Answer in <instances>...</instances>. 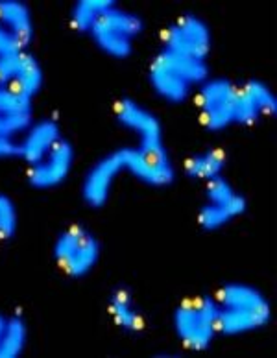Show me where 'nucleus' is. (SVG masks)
Here are the masks:
<instances>
[{"instance_id":"9","label":"nucleus","mask_w":277,"mask_h":358,"mask_svg":"<svg viewBox=\"0 0 277 358\" xmlns=\"http://www.w3.org/2000/svg\"><path fill=\"white\" fill-rule=\"evenodd\" d=\"M74 150L67 141H59L54 148L28 170V181L36 189H54L71 174Z\"/></svg>"},{"instance_id":"3","label":"nucleus","mask_w":277,"mask_h":358,"mask_svg":"<svg viewBox=\"0 0 277 358\" xmlns=\"http://www.w3.org/2000/svg\"><path fill=\"white\" fill-rule=\"evenodd\" d=\"M100 244L94 236L80 225H72L57 236L54 244V259L71 277L87 275L97 266Z\"/></svg>"},{"instance_id":"25","label":"nucleus","mask_w":277,"mask_h":358,"mask_svg":"<svg viewBox=\"0 0 277 358\" xmlns=\"http://www.w3.org/2000/svg\"><path fill=\"white\" fill-rule=\"evenodd\" d=\"M17 231V207L8 196L0 194V241H10Z\"/></svg>"},{"instance_id":"1","label":"nucleus","mask_w":277,"mask_h":358,"mask_svg":"<svg viewBox=\"0 0 277 358\" xmlns=\"http://www.w3.org/2000/svg\"><path fill=\"white\" fill-rule=\"evenodd\" d=\"M176 334L185 348L204 351L218 334V305L215 299L198 297L181 303L174 313Z\"/></svg>"},{"instance_id":"28","label":"nucleus","mask_w":277,"mask_h":358,"mask_svg":"<svg viewBox=\"0 0 277 358\" xmlns=\"http://www.w3.org/2000/svg\"><path fill=\"white\" fill-rule=\"evenodd\" d=\"M19 157V138L0 135V159Z\"/></svg>"},{"instance_id":"7","label":"nucleus","mask_w":277,"mask_h":358,"mask_svg":"<svg viewBox=\"0 0 277 358\" xmlns=\"http://www.w3.org/2000/svg\"><path fill=\"white\" fill-rule=\"evenodd\" d=\"M117 120L120 126L137 135L138 148L159 150L163 144V128L154 113L144 109L135 100H120L117 103Z\"/></svg>"},{"instance_id":"11","label":"nucleus","mask_w":277,"mask_h":358,"mask_svg":"<svg viewBox=\"0 0 277 358\" xmlns=\"http://www.w3.org/2000/svg\"><path fill=\"white\" fill-rule=\"evenodd\" d=\"M31 124V100L0 85V135L17 138Z\"/></svg>"},{"instance_id":"15","label":"nucleus","mask_w":277,"mask_h":358,"mask_svg":"<svg viewBox=\"0 0 277 358\" xmlns=\"http://www.w3.org/2000/svg\"><path fill=\"white\" fill-rule=\"evenodd\" d=\"M154 62L161 63L163 67L170 69V71L178 74L181 80L189 83L190 87H200L201 83L206 82L209 78V67H207L206 59H196V57H187L180 56V54H174L170 50H161L157 56H155Z\"/></svg>"},{"instance_id":"2","label":"nucleus","mask_w":277,"mask_h":358,"mask_svg":"<svg viewBox=\"0 0 277 358\" xmlns=\"http://www.w3.org/2000/svg\"><path fill=\"white\" fill-rule=\"evenodd\" d=\"M143 31L141 17L128 10L111 4L102 15L98 17L97 24L92 26L91 36L97 46L108 56L122 59L134 50V41Z\"/></svg>"},{"instance_id":"12","label":"nucleus","mask_w":277,"mask_h":358,"mask_svg":"<svg viewBox=\"0 0 277 358\" xmlns=\"http://www.w3.org/2000/svg\"><path fill=\"white\" fill-rule=\"evenodd\" d=\"M215 301L218 307L224 308H244V310H257V313L272 314L270 303L261 292L250 285L242 282H229L222 287L216 294Z\"/></svg>"},{"instance_id":"23","label":"nucleus","mask_w":277,"mask_h":358,"mask_svg":"<svg viewBox=\"0 0 277 358\" xmlns=\"http://www.w3.org/2000/svg\"><path fill=\"white\" fill-rule=\"evenodd\" d=\"M206 196L207 203H216V205H242L246 203V200L241 194H236L235 189L227 183V179L222 176L209 179L206 187Z\"/></svg>"},{"instance_id":"24","label":"nucleus","mask_w":277,"mask_h":358,"mask_svg":"<svg viewBox=\"0 0 277 358\" xmlns=\"http://www.w3.org/2000/svg\"><path fill=\"white\" fill-rule=\"evenodd\" d=\"M241 89L246 92L248 98H250V100L255 103L257 109L261 111L262 117H270V115H274V113H276L277 100L267 83L252 80V82L244 83Z\"/></svg>"},{"instance_id":"10","label":"nucleus","mask_w":277,"mask_h":358,"mask_svg":"<svg viewBox=\"0 0 277 358\" xmlns=\"http://www.w3.org/2000/svg\"><path fill=\"white\" fill-rule=\"evenodd\" d=\"M59 141H62V129L56 120L43 118V120L31 122L24 134L19 137V157L24 159L31 166L37 161H41Z\"/></svg>"},{"instance_id":"14","label":"nucleus","mask_w":277,"mask_h":358,"mask_svg":"<svg viewBox=\"0 0 277 358\" xmlns=\"http://www.w3.org/2000/svg\"><path fill=\"white\" fill-rule=\"evenodd\" d=\"M148 80L152 83V89L155 91V94L170 103L185 102L189 98L190 91H192L189 83L157 62L152 63V67H150L148 72Z\"/></svg>"},{"instance_id":"19","label":"nucleus","mask_w":277,"mask_h":358,"mask_svg":"<svg viewBox=\"0 0 277 358\" xmlns=\"http://www.w3.org/2000/svg\"><path fill=\"white\" fill-rule=\"evenodd\" d=\"M43 85V71L39 67V63L36 62V57L30 56L28 52H26L24 62H22V67L17 74L15 82L11 83L10 89L11 91H15L17 94H21L22 98H31L36 96L39 89Z\"/></svg>"},{"instance_id":"29","label":"nucleus","mask_w":277,"mask_h":358,"mask_svg":"<svg viewBox=\"0 0 277 358\" xmlns=\"http://www.w3.org/2000/svg\"><path fill=\"white\" fill-rule=\"evenodd\" d=\"M6 323H8V316H2V314H0V345H2V338H4Z\"/></svg>"},{"instance_id":"6","label":"nucleus","mask_w":277,"mask_h":358,"mask_svg":"<svg viewBox=\"0 0 277 358\" xmlns=\"http://www.w3.org/2000/svg\"><path fill=\"white\" fill-rule=\"evenodd\" d=\"M122 157L126 172L138 179L141 183L150 187H164L174 179V169L164 148L144 150L138 146L122 148Z\"/></svg>"},{"instance_id":"20","label":"nucleus","mask_w":277,"mask_h":358,"mask_svg":"<svg viewBox=\"0 0 277 358\" xmlns=\"http://www.w3.org/2000/svg\"><path fill=\"white\" fill-rule=\"evenodd\" d=\"M246 210V203L242 205H216L206 203L200 209L198 215V224L206 231L222 229L224 225L229 224L233 218L241 216Z\"/></svg>"},{"instance_id":"27","label":"nucleus","mask_w":277,"mask_h":358,"mask_svg":"<svg viewBox=\"0 0 277 358\" xmlns=\"http://www.w3.org/2000/svg\"><path fill=\"white\" fill-rule=\"evenodd\" d=\"M24 50L26 48L19 43V39L0 24V57L13 56V54H19V52Z\"/></svg>"},{"instance_id":"21","label":"nucleus","mask_w":277,"mask_h":358,"mask_svg":"<svg viewBox=\"0 0 277 358\" xmlns=\"http://www.w3.org/2000/svg\"><path fill=\"white\" fill-rule=\"evenodd\" d=\"M26 340H28L26 323L19 316L8 317L2 345H0V358L21 357L22 351L26 349Z\"/></svg>"},{"instance_id":"8","label":"nucleus","mask_w":277,"mask_h":358,"mask_svg":"<svg viewBox=\"0 0 277 358\" xmlns=\"http://www.w3.org/2000/svg\"><path fill=\"white\" fill-rule=\"evenodd\" d=\"M124 172H126V169H124L122 150H115V152L100 159L83 179L82 194L85 203L91 205V207L106 205L115 181Z\"/></svg>"},{"instance_id":"18","label":"nucleus","mask_w":277,"mask_h":358,"mask_svg":"<svg viewBox=\"0 0 277 358\" xmlns=\"http://www.w3.org/2000/svg\"><path fill=\"white\" fill-rule=\"evenodd\" d=\"M226 166V157L220 150H207L204 154L187 159L185 163V174L192 179L209 181V179L222 176V170Z\"/></svg>"},{"instance_id":"22","label":"nucleus","mask_w":277,"mask_h":358,"mask_svg":"<svg viewBox=\"0 0 277 358\" xmlns=\"http://www.w3.org/2000/svg\"><path fill=\"white\" fill-rule=\"evenodd\" d=\"M113 4L111 0H80L71 13V24L78 31H89L97 24L98 17Z\"/></svg>"},{"instance_id":"26","label":"nucleus","mask_w":277,"mask_h":358,"mask_svg":"<svg viewBox=\"0 0 277 358\" xmlns=\"http://www.w3.org/2000/svg\"><path fill=\"white\" fill-rule=\"evenodd\" d=\"M26 50L13 54V56L0 57V85L2 87H10L11 83L15 82L17 74L21 71L22 62H24Z\"/></svg>"},{"instance_id":"5","label":"nucleus","mask_w":277,"mask_h":358,"mask_svg":"<svg viewBox=\"0 0 277 358\" xmlns=\"http://www.w3.org/2000/svg\"><path fill=\"white\" fill-rule=\"evenodd\" d=\"M164 50L180 56L207 59L211 50L209 26L196 15H185L180 21L166 28L163 37Z\"/></svg>"},{"instance_id":"4","label":"nucleus","mask_w":277,"mask_h":358,"mask_svg":"<svg viewBox=\"0 0 277 358\" xmlns=\"http://www.w3.org/2000/svg\"><path fill=\"white\" fill-rule=\"evenodd\" d=\"M236 87L224 78H207L198 91L201 122L207 129L218 131L233 124Z\"/></svg>"},{"instance_id":"16","label":"nucleus","mask_w":277,"mask_h":358,"mask_svg":"<svg viewBox=\"0 0 277 358\" xmlns=\"http://www.w3.org/2000/svg\"><path fill=\"white\" fill-rule=\"evenodd\" d=\"M0 24L11 31L22 46H28L34 36L30 8L17 0H0Z\"/></svg>"},{"instance_id":"13","label":"nucleus","mask_w":277,"mask_h":358,"mask_svg":"<svg viewBox=\"0 0 277 358\" xmlns=\"http://www.w3.org/2000/svg\"><path fill=\"white\" fill-rule=\"evenodd\" d=\"M270 314L244 310V308H224L218 307V333L226 336H241L253 333L257 329L267 327Z\"/></svg>"},{"instance_id":"17","label":"nucleus","mask_w":277,"mask_h":358,"mask_svg":"<svg viewBox=\"0 0 277 358\" xmlns=\"http://www.w3.org/2000/svg\"><path fill=\"white\" fill-rule=\"evenodd\" d=\"M109 314L118 327L128 331V333H138L143 331L144 323L143 316L135 307L134 299L126 290H115L109 299Z\"/></svg>"}]
</instances>
